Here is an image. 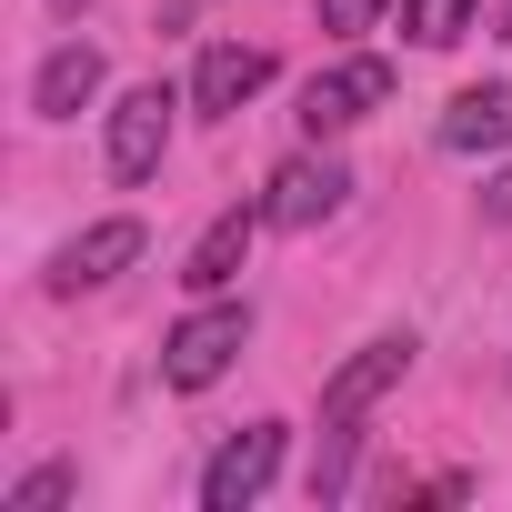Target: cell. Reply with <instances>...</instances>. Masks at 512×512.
Returning a JSON list of instances; mask_svg holds the SVG:
<instances>
[{
	"label": "cell",
	"instance_id": "1",
	"mask_svg": "<svg viewBox=\"0 0 512 512\" xmlns=\"http://www.w3.org/2000/svg\"><path fill=\"white\" fill-rule=\"evenodd\" d=\"M412 352H422L412 332H382V342H362V352L322 382V462H312V502H342V492H352V442H362L372 402H382V392H402Z\"/></svg>",
	"mask_w": 512,
	"mask_h": 512
},
{
	"label": "cell",
	"instance_id": "2",
	"mask_svg": "<svg viewBox=\"0 0 512 512\" xmlns=\"http://www.w3.org/2000/svg\"><path fill=\"white\" fill-rule=\"evenodd\" d=\"M241 342H251V302L211 292V302H191V312L171 322V342H161V382H171V392H211V382L241 362Z\"/></svg>",
	"mask_w": 512,
	"mask_h": 512
},
{
	"label": "cell",
	"instance_id": "3",
	"mask_svg": "<svg viewBox=\"0 0 512 512\" xmlns=\"http://www.w3.org/2000/svg\"><path fill=\"white\" fill-rule=\"evenodd\" d=\"M382 101H392V61H382V51H342L332 71L302 81V131H312V141H342V131H362Z\"/></svg>",
	"mask_w": 512,
	"mask_h": 512
},
{
	"label": "cell",
	"instance_id": "4",
	"mask_svg": "<svg viewBox=\"0 0 512 512\" xmlns=\"http://www.w3.org/2000/svg\"><path fill=\"white\" fill-rule=\"evenodd\" d=\"M282 452H292V432L282 422H251V432H231L211 462H201V512H251L272 482H282Z\"/></svg>",
	"mask_w": 512,
	"mask_h": 512
},
{
	"label": "cell",
	"instance_id": "5",
	"mask_svg": "<svg viewBox=\"0 0 512 512\" xmlns=\"http://www.w3.org/2000/svg\"><path fill=\"white\" fill-rule=\"evenodd\" d=\"M342 201H352V171H342L322 141H312V151H292V161L262 181V221H272V231H322Z\"/></svg>",
	"mask_w": 512,
	"mask_h": 512
},
{
	"label": "cell",
	"instance_id": "6",
	"mask_svg": "<svg viewBox=\"0 0 512 512\" xmlns=\"http://www.w3.org/2000/svg\"><path fill=\"white\" fill-rule=\"evenodd\" d=\"M171 111H181V101H171L161 81H141V91L111 101V141H101V161H111L121 191H141V181L161 171V151H171Z\"/></svg>",
	"mask_w": 512,
	"mask_h": 512
},
{
	"label": "cell",
	"instance_id": "7",
	"mask_svg": "<svg viewBox=\"0 0 512 512\" xmlns=\"http://www.w3.org/2000/svg\"><path fill=\"white\" fill-rule=\"evenodd\" d=\"M141 251H151V231H141L131 211H111V221H91V231H71V241L51 251V272H41V282L71 302V292H101V282H121V272L141 262Z\"/></svg>",
	"mask_w": 512,
	"mask_h": 512
},
{
	"label": "cell",
	"instance_id": "8",
	"mask_svg": "<svg viewBox=\"0 0 512 512\" xmlns=\"http://www.w3.org/2000/svg\"><path fill=\"white\" fill-rule=\"evenodd\" d=\"M262 91H272V51L262 41H211L191 61V111L201 121H231V111H251Z\"/></svg>",
	"mask_w": 512,
	"mask_h": 512
},
{
	"label": "cell",
	"instance_id": "9",
	"mask_svg": "<svg viewBox=\"0 0 512 512\" xmlns=\"http://www.w3.org/2000/svg\"><path fill=\"white\" fill-rule=\"evenodd\" d=\"M272 221H262V201H241V211H221L201 241H191V262H181V292L191 302H211V292H231L241 282V262H251V241H262Z\"/></svg>",
	"mask_w": 512,
	"mask_h": 512
},
{
	"label": "cell",
	"instance_id": "10",
	"mask_svg": "<svg viewBox=\"0 0 512 512\" xmlns=\"http://www.w3.org/2000/svg\"><path fill=\"white\" fill-rule=\"evenodd\" d=\"M101 81H111L101 41H61V51L31 71V111H41V121H81V111L101 101Z\"/></svg>",
	"mask_w": 512,
	"mask_h": 512
},
{
	"label": "cell",
	"instance_id": "11",
	"mask_svg": "<svg viewBox=\"0 0 512 512\" xmlns=\"http://www.w3.org/2000/svg\"><path fill=\"white\" fill-rule=\"evenodd\" d=\"M432 141H442V151H512V81H472V91H452L442 121H432Z\"/></svg>",
	"mask_w": 512,
	"mask_h": 512
},
{
	"label": "cell",
	"instance_id": "12",
	"mask_svg": "<svg viewBox=\"0 0 512 512\" xmlns=\"http://www.w3.org/2000/svg\"><path fill=\"white\" fill-rule=\"evenodd\" d=\"M472 11L482 0H402V31H412V51H452L472 31Z\"/></svg>",
	"mask_w": 512,
	"mask_h": 512
},
{
	"label": "cell",
	"instance_id": "13",
	"mask_svg": "<svg viewBox=\"0 0 512 512\" xmlns=\"http://www.w3.org/2000/svg\"><path fill=\"white\" fill-rule=\"evenodd\" d=\"M71 492H81V472L71 462H41V472H21L11 492H0V512H61Z\"/></svg>",
	"mask_w": 512,
	"mask_h": 512
},
{
	"label": "cell",
	"instance_id": "14",
	"mask_svg": "<svg viewBox=\"0 0 512 512\" xmlns=\"http://www.w3.org/2000/svg\"><path fill=\"white\" fill-rule=\"evenodd\" d=\"M312 11H322V31H342V41H352V31H372V21L392 11V0H312Z\"/></svg>",
	"mask_w": 512,
	"mask_h": 512
},
{
	"label": "cell",
	"instance_id": "15",
	"mask_svg": "<svg viewBox=\"0 0 512 512\" xmlns=\"http://www.w3.org/2000/svg\"><path fill=\"white\" fill-rule=\"evenodd\" d=\"M482 221H512V161H502V171L482 181Z\"/></svg>",
	"mask_w": 512,
	"mask_h": 512
}]
</instances>
